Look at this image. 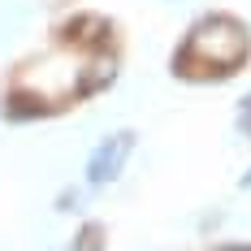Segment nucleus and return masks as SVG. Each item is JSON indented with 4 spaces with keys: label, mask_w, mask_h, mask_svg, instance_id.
I'll return each mask as SVG.
<instances>
[{
    "label": "nucleus",
    "mask_w": 251,
    "mask_h": 251,
    "mask_svg": "<svg viewBox=\"0 0 251 251\" xmlns=\"http://www.w3.org/2000/svg\"><path fill=\"white\" fill-rule=\"evenodd\" d=\"M238 108H243V113H238V126H243V130L251 134V96H247L243 104H238Z\"/></svg>",
    "instance_id": "4"
},
{
    "label": "nucleus",
    "mask_w": 251,
    "mask_h": 251,
    "mask_svg": "<svg viewBox=\"0 0 251 251\" xmlns=\"http://www.w3.org/2000/svg\"><path fill=\"white\" fill-rule=\"evenodd\" d=\"M134 148V134L130 130H117V134H108L100 148L91 151V160H87V182L91 186H104V182H113V177L122 174L126 156Z\"/></svg>",
    "instance_id": "2"
},
{
    "label": "nucleus",
    "mask_w": 251,
    "mask_h": 251,
    "mask_svg": "<svg viewBox=\"0 0 251 251\" xmlns=\"http://www.w3.org/2000/svg\"><path fill=\"white\" fill-rule=\"evenodd\" d=\"M247 30L234 18H203L174 56V70L186 78H229L247 61Z\"/></svg>",
    "instance_id": "1"
},
{
    "label": "nucleus",
    "mask_w": 251,
    "mask_h": 251,
    "mask_svg": "<svg viewBox=\"0 0 251 251\" xmlns=\"http://www.w3.org/2000/svg\"><path fill=\"white\" fill-rule=\"evenodd\" d=\"M13 122H26V117H44V113H52L48 104L39 100V96H30V91H18L13 100H9V108H4Z\"/></svg>",
    "instance_id": "3"
},
{
    "label": "nucleus",
    "mask_w": 251,
    "mask_h": 251,
    "mask_svg": "<svg viewBox=\"0 0 251 251\" xmlns=\"http://www.w3.org/2000/svg\"><path fill=\"white\" fill-rule=\"evenodd\" d=\"M243 186H251V169H247V177H243Z\"/></svg>",
    "instance_id": "6"
},
{
    "label": "nucleus",
    "mask_w": 251,
    "mask_h": 251,
    "mask_svg": "<svg viewBox=\"0 0 251 251\" xmlns=\"http://www.w3.org/2000/svg\"><path fill=\"white\" fill-rule=\"evenodd\" d=\"M96 234H100L96 226H91V229H82V238H78V243H82V251H91V243H96Z\"/></svg>",
    "instance_id": "5"
}]
</instances>
